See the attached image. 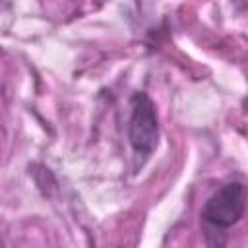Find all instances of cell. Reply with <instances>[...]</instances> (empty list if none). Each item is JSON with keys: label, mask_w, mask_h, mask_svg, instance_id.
<instances>
[{"label": "cell", "mask_w": 248, "mask_h": 248, "mask_svg": "<svg viewBox=\"0 0 248 248\" xmlns=\"http://www.w3.org/2000/svg\"><path fill=\"white\" fill-rule=\"evenodd\" d=\"M130 122H128V140L134 149V155L140 159V165L155 151L159 141V122L155 105L147 93L138 91L130 99Z\"/></svg>", "instance_id": "6da1fadb"}, {"label": "cell", "mask_w": 248, "mask_h": 248, "mask_svg": "<svg viewBox=\"0 0 248 248\" xmlns=\"http://www.w3.org/2000/svg\"><path fill=\"white\" fill-rule=\"evenodd\" d=\"M246 209V186L238 180L223 184L202 207V221L207 227L225 231L236 225Z\"/></svg>", "instance_id": "7a4b0ae2"}, {"label": "cell", "mask_w": 248, "mask_h": 248, "mask_svg": "<svg viewBox=\"0 0 248 248\" xmlns=\"http://www.w3.org/2000/svg\"><path fill=\"white\" fill-rule=\"evenodd\" d=\"M231 4L236 8V10H248V0H231Z\"/></svg>", "instance_id": "3957f363"}]
</instances>
